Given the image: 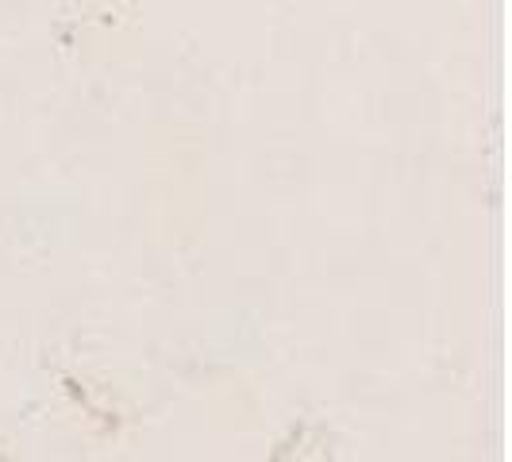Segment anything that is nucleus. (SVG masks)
Here are the masks:
<instances>
[]
</instances>
